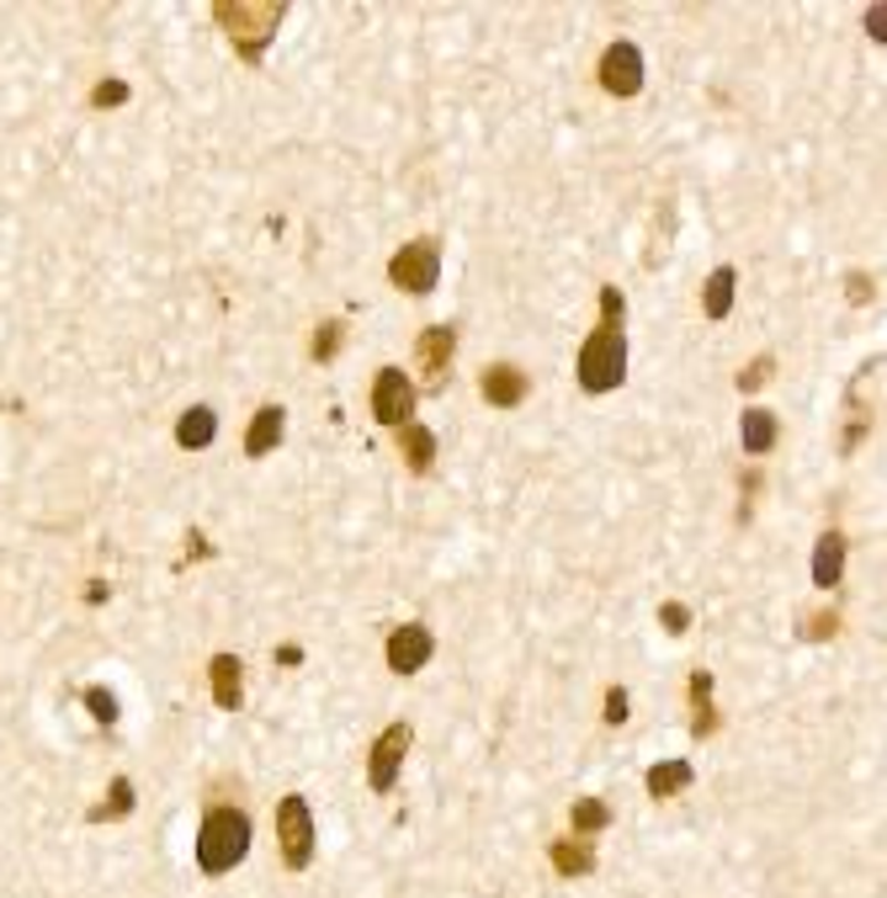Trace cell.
<instances>
[{
	"mask_svg": "<svg viewBox=\"0 0 887 898\" xmlns=\"http://www.w3.org/2000/svg\"><path fill=\"white\" fill-rule=\"evenodd\" d=\"M283 426H287V409L283 405H266L250 415V431H244V452L250 457H266V452L283 442Z\"/></svg>",
	"mask_w": 887,
	"mask_h": 898,
	"instance_id": "obj_14",
	"label": "cell"
},
{
	"mask_svg": "<svg viewBox=\"0 0 887 898\" xmlns=\"http://www.w3.org/2000/svg\"><path fill=\"white\" fill-rule=\"evenodd\" d=\"M250 857V814L235 803H213L197 829V866L207 877H224Z\"/></svg>",
	"mask_w": 887,
	"mask_h": 898,
	"instance_id": "obj_1",
	"label": "cell"
},
{
	"mask_svg": "<svg viewBox=\"0 0 887 898\" xmlns=\"http://www.w3.org/2000/svg\"><path fill=\"white\" fill-rule=\"evenodd\" d=\"M840 579H846V531H824L813 548V585L835 590Z\"/></svg>",
	"mask_w": 887,
	"mask_h": 898,
	"instance_id": "obj_13",
	"label": "cell"
},
{
	"mask_svg": "<svg viewBox=\"0 0 887 898\" xmlns=\"http://www.w3.org/2000/svg\"><path fill=\"white\" fill-rule=\"evenodd\" d=\"M283 16H287L283 0H255V5H244V0H224V5H213V22L229 33V43L240 48V59H261L266 43L277 38Z\"/></svg>",
	"mask_w": 887,
	"mask_h": 898,
	"instance_id": "obj_2",
	"label": "cell"
},
{
	"mask_svg": "<svg viewBox=\"0 0 887 898\" xmlns=\"http://www.w3.org/2000/svg\"><path fill=\"white\" fill-rule=\"evenodd\" d=\"M479 388H484V399L494 409H516L526 399V372L511 368V362H489L484 378H479Z\"/></svg>",
	"mask_w": 887,
	"mask_h": 898,
	"instance_id": "obj_11",
	"label": "cell"
},
{
	"mask_svg": "<svg viewBox=\"0 0 887 898\" xmlns=\"http://www.w3.org/2000/svg\"><path fill=\"white\" fill-rule=\"evenodd\" d=\"M718 729V707H712V675L707 670H691V734L707 739Z\"/></svg>",
	"mask_w": 887,
	"mask_h": 898,
	"instance_id": "obj_15",
	"label": "cell"
},
{
	"mask_svg": "<svg viewBox=\"0 0 887 898\" xmlns=\"http://www.w3.org/2000/svg\"><path fill=\"white\" fill-rule=\"evenodd\" d=\"M622 309H627V303H622V287H601V320L606 325H622Z\"/></svg>",
	"mask_w": 887,
	"mask_h": 898,
	"instance_id": "obj_28",
	"label": "cell"
},
{
	"mask_svg": "<svg viewBox=\"0 0 887 898\" xmlns=\"http://www.w3.org/2000/svg\"><path fill=\"white\" fill-rule=\"evenodd\" d=\"M776 447V415L770 409H744V452L760 457Z\"/></svg>",
	"mask_w": 887,
	"mask_h": 898,
	"instance_id": "obj_21",
	"label": "cell"
},
{
	"mask_svg": "<svg viewBox=\"0 0 887 898\" xmlns=\"http://www.w3.org/2000/svg\"><path fill=\"white\" fill-rule=\"evenodd\" d=\"M733 287H739L733 266H718V272L707 277V287H702V314H707V320H723L728 309H733Z\"/></svg>",
	"mask_w": 887,
	"mask_h": 898,
	"instance_id": "obj_19",
	"label": "cell"
},
{
	"mask_svg": "<svg viewBox=\"0 0 887 898\" xmlns=\"http://www.w3.org/2000/svg\"><path fill=\"white\" fill-rule=\"evenodd\" d=\"M298 659H303V649H292V644H287V649H277V664H298Z\"/></svg>",
	"mask_w": 887,
	"mask_h": 898,
	"instance_id": "obj_32",
	"label": "cell"
},
{
	"mask_svg": "<svg viewBox=\"0 0 887 898\" xmlns=\"http://www.w3.org/2000/svg\"><path fill=\"white\" fill-rule=\"evenodd\" d=\"M691 787V766L686 761H659L654 771H648V798L654 803H670L675 792H686Z\"/></svg>",
	"mask_w": 887,
	"mask_h": 898,
	"instance_id": "obj_18",
	"label": "cell"
},
{
	"mask_svg": "<svg viewBox=\"0 0 887 898\" xmlns=\"http://www.w3.org/2000/svg\"><path fill=\"white\" fill-rule=\"evenodd\" d=\"M452 346H457V330L452 325H431L420 330V340H415V357H420V368H425V383L436 388L446 378V362H452Z\"/></svg>",
	"mask_w": 887,
	"mask_h": 898,
	"instance_id": "obj_10",
	"label": "cell"
},
{
	"mask_svg": "<svg viewBox=\"0 0 887 898\" xmlns=\"http://www.w3.org/2000/svg\"><path fill=\"white\" fill-rule=\"evenodd\" d=\"M606 723H611V729H616V723H627V692H622V686H611V692H606Z\"/></svg>",
	"mask_w": 887,
	"mask_h": 898,
	"instance_id": "obj_29",
	"label": "cell"
},
{
	"mask_svg": "<svg viewBox=\"0 0 887 898\" xmlns=\"http://www.w3.org/2000/svg\"><path fill=\"white\" fill-rule=\"evenodd\" d=\"M340 335H346L340 320H324V325L314 330V362H329V357L340 351Z\"/></svg>",
	"mask_w": 887,
	"mask_h": 898,
	"instance_id": "obj_25",
	"label": "cell"
},
{
	"mask_svg": "<svg viewBox=\"0 0 887 898\" xmlns=\"http://www.w3.org/2000/svg\"><path fill=\"white\" fill-rule=\"evenodd\" d=\"M601 91L611 96H638L644 91V53H638V43H611L601 53Z\"/></svg>",
	"mask_w": 887,
	"mask_h": 898,
	"instance_id": "obj_8",
	"label": "cell"
},
{
	"mask_svg": "<svg viewBox=\"0 0 887 898\" xmlns=\"http://www.w3.org/2000/svg\"><path fill=\"white\" fill-rule=\"evenodd\" d=\"M431 649H436L431 627L425 622H404V627H394V638H388V670L394 675H415V670H425Z\"/></svg>",
	"mask_w": 887,
	"mask_h": 898,
	"instance_id": "obj_9",
	"label": "cell"
},
{
	"mask_svg": "<svg viewBox=\"0 0 887 898\" xmlns=\"http://www.w3.org/2000/svg\"><path fill=\"white\" fill-rule=\"evenodd\" d=\"M770 372H776V362H770V357H755L750 368L739 372V388H755V383H766Z\"/></svg>",
	"mask_w": 887,
	"mask_h": 898,
	"instance_id": "obj_30",
	"label": "cell"
},
{
	"mask_svg": "<svg viewBox=\"0 0 887 898\" xmlns=\"http://www.w3.org/2000/svg\"><path fill=\"white\" fill-rule=\"evenodd\" d=\"M659 627H664V633H686L691 612L686 607H675V601H664V607H659Z\"/></svg>",
	"mask_w": 887,
	"mask_h": 898,
	"instance_id": "obj_27",
	"label": "cell"
},
{
	"mask_svg": "<svg viewBox=\"0 0 887 898\" xmlns=\"http://www.w3.org/2000/svg\"><path fill=\"white\" fill-rule=\"evenodd\" d=\"M568 818H574V835H596V829L611 824V809H606L601 798H579V803L568 809Z\"/></svg>",
	"mask_w": 887,
	"mask_h": 898,
	"instance_id": "obj_23",
	"label": "cell"
},
{
	"mask_svg": "<svg viewBox=\"0 0 887 898\" xmlns=\"http://www.w3.org/2000/svg\"><path fill=\"white\" fill-rule=\"evenodd\" d=\"M128 814H133V781H128V776H112L107 798L91 809V818H96V824H112V818H128Z\"/></svg>",
	"mask_w": 887,
	"mask_h": 898,
	"instance_id": "obj_22",
	"label": "cell"
},
{
	"mask_svg": "<svg viewBox=\"0 0 887 898\" xmlns=\"http://www.w3.org/2000/svg\"><path fill=\"white\" fill-rule=\"evenodd\" d=\"M548 857H553V872H564V877H585V872H596V851L585 846V835H579V840H553Z\"/></svg>",
	"mask_w": 887,
	"mask_h": 898,
	"instance_id": "obj_17",
	"label": "cell"
},
{
	"mask_svg": "<svg viewBox=\"0 0 887 898\" xmlns=\"http://www.w3.org/2000/svg\"><path fill=\"white\" fill-rule=\"evenodd\" d=\"M835 627H840V616H835V612H824V616H813V622H807V627H803V638H829Z\"/></svg>",
	"mask_w": 887,
	"mask_h": 898,
	"instance_id": "obj_31",
	"label": "cell"
},
{
	"mask_svg": "<svg viewBox=\"0 0 887 898\" xmlns=\"http://www.w3.org/2000/svg\"><path fill=\"white\" fill-rule=\"evenodd\" d=\"M240 675H244V664L235 659V654H213V664H207V692H213V702L224 707V713H240Z\"/></svg>",
	"mask_w": 887,
	"mask_h": 898,
	"instance_id": "obj_12",
	"label": "cell"
},
{
	"mask_svg": "<svg viewBox=\"0 0 887 898\" xmlns=\"http://www.w3.org/2000/svg\"><path fill=\"white\" fill-rule=\"evenodd\" d=\"M213 436H218V415H213L207 405H192L187 415H181V420H176V442H181L187 452L207 447Z\"/></svg>",
	"mask_w": 887,
	"mask_h": 898,
	"instance_id": "obj_16",
	"label": "cell"
},
{
	"mask_svg": "<svg viewBox=\"0 0 887 898\" xmlns=\"http://www.w3.org/2000/svg\"><path fill=\"white\" fill-rule=\"evenodd\" d=\"M627 378V335L622 325L590 330V340L579 346V388L585 394H611Z\"/></svg>",
	"mask_w": 887,
	"mask_h": 898,
	"instance_id": "obj_3",
	"label": "cell"
},
{
	"mask_svg": "<svg viewBox=\"0 0 887 898\" xmlns=\"http://www.w3.org/2000/svg\"><path fill=\"white\" fill-rule=\"evenodd\" d=\"M81 702H85V707H91V718H96L101 729H112V723H118V713H122V707H118V696L107 692V686H85V692H81Z\"/></svg>",
	"mask_w": 887,
	"mask_h": 898,
	"instance_id": "obj_24",
	"label": "cell"
},
{
	"mask_svg": "<svg viewBox=\"0 0 887 898\" xmlns=\"http://www.w3.org/2000/svg\"><path fill=\"white\" fill-rule=\"evenodd\" d=\"M277 846H283V861L292 872H303L314 861V814L298 792L277 803Z\"/></svg>",
	"mask_w": 887,
	"mask_h": 898,
	"instance_id": "obj_5",
	"label": "cell"
},
{
	"mask_svg": "<svg viewBox=\"0 0 887 898\" xmlns=\"http://www.w3.org/2000/svg\"><path fill=\"white\" fill-rule=\"evenodd\" d=\"M409 744H415V729L409 723H388L377 744H372V755H367V787L372 792H388L394 781H399V766L404 755H409Z\"/></svg>",
	"mask_w": 887,
	"mask_h": 898,
	"instance_id": "obj_6",
	"label": "cell"
},
{
	"mask_svg": "<svg viewBox=\"0 0 887 898\" xmlns=\"http://www.w3.org/2000/svg\"><path fill=\"white\" fill-rule=\"evenodd\" d=\"M91 101H96V107H122V101H128V81H101L91 91Z\"/></svg>",
	"mask_w": 887,
	"mask_h": 898,
	"instance_id": "obj_26",
	"label": "cell"
},
{
	"mask_svg": "<svg viewBox=\"0 0 887 898\" xmlns=\"http://www.w3.org/2000/svg\"><path fill=\"white\" fill-rule=\"evenodd\" d=\"M415 399H420V388L409 383V372L383 368L377 378H372V415H377L383 426H409Z\"/></svg>",
	"mask_w": 887,
	"mask_h": 898,
	"instance_id": "obj_7",
	"label": "cell"
},
{
	"mask_svg": "<svg viewBox=\"0 0 887 898\" xmlns=\"http://www.w3.org/2000/svg\"><path fill=\"white\" fill-rule=\"evenodd\" d=\"M399 452L415 474H425V468L436 463V436H431L425 426H399Z\"/></svg>",
	"mask_w": 887,
	"mask_h": 898,
	"instance_id": "obj_20",
	"label": "cell"
},
{
	"mask_svg": "<svg viewBox=\"0 0 887 898\" xmlns=\"http://www.w3.org/2000/svg\"><path fill=\"white\" fill-rule=\"evenodd\" d=\"M436 277H442V250H436V240H409L388 261V283L399 287V292H415V298H425L436 287Z\"/></svg>",
	"mask_w": 887,
	"mask_h": 898,
	"instance_id": "obj_4",
	"label": "cell"
}]
</instances>
